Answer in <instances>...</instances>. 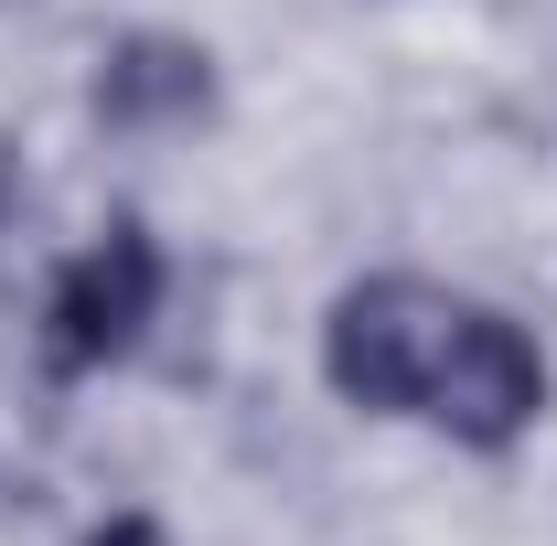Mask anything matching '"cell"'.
I'll return each mask as SVG.
<instances>
[{
  "instance_id": "obj_1",
  "label": "cell",
  "mask_w": 557,
  "mask_h": 546,
  "mask_svg": "<svg viewBox=\"0 0 557 546\" xmlns=\"http://www.w3.org/2000/svg\"><path fill=\"white\" fill-rule=\"evenodd\" d=\"M461 311H472L461 289H440L418 269L354 278L344 300L322 311V386L364 418H418L429 386H440V353L461 333Z\"/></svg>"
},
{
  "instance_id": "obj_2",
  "label": "cell",
  "mask_w": 557,
  "mask_h": 546,
  "mask_svg": "<svg viewBox=\"0 0 557 546\" xmlns=\"http://www.w3.org/2000/svg\"><path fill=\"white\" fill-rule=\"evenodd\" d=\"M150 311H161V247H150V225L119 214L97 247H75L54 289H44V364L54 375H108L119 353H139L150 333Z\"/></svg>"
},
{
  "instance_id": "obj_3",
  "label": "cell",
  "mask_w": 557,
  "mask_h": 546,
  "mask_svg": "<svg viewBox=\"0 0 557 546\" xmlns=\"http://www.w3.org/2000/svg\"><path fill=\"white\" fill-rule=\"evenodd\" d=\"M429 429H450L461 450H515L536 418H547V353L525 322H504V311H461V333L440 353V386H429Z\"/></svg>"
},
{
  "instance_id": "obj_4",
  "label": "cell",
  "mask_w": 557,
  "mask_h": 546,
  "mask_svg": "<svg viewBox=\"0 0 557 546\" xmlns=\"http://www.w3.org/2000/svg\"><path fill=\"white\" fill-rule=\"evenodd\" d=\"M97 119L129 129V139L214 119V54L183 44V33H119V44L97 54Z\"/></svg>"
},
{
  "instance_id": "obj_5",
  "label": "cell",
  "mask_w": 557,
  "mask_h": 546,
  "mask_svg": "<svg viewBox=\"0 0 557 546\" xmlns=\"http://www.w3.org/2000/svg\"><path fill=\"white\" fill-rule=\"evenodd\" d=\"M0 214H11V150H0Z\"/></svg>"
}]
</instances>
